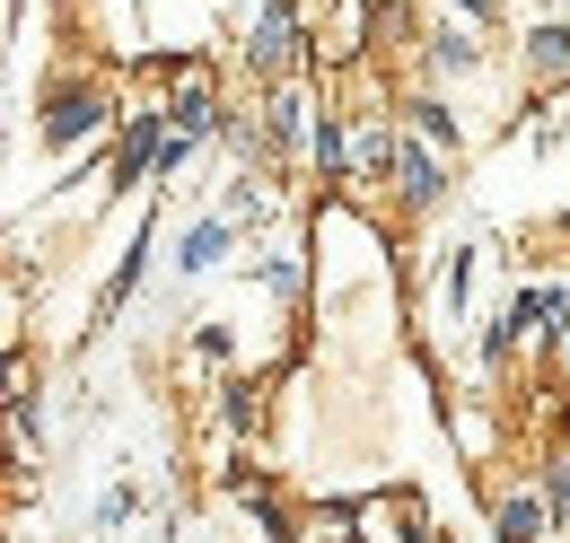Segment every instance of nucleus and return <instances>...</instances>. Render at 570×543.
<instances>
[{
	"instance_id": "1",
	"label": "nucleus",
	"mask_w": 570,
	"mask_h": 543,
	"mask_svg": "<svg viewBox=\"0 0 570 543\" xmlns=\"http://www.w3.org/2000/svg\"><path fill=\"white\" fill-rule=\"evenodd\" d=\"M124 106L132 97L97 62H53L36 79V140H45V158H71V167H79V149L106 158V140L124 132Z\"/></svg>"
},
{
	"instance_id": "2",
	"label": "nucleus",
	"mask_w": 570,
	"mask_h": 543,
	"mask_svg": "<svg viewBox=\"0 0 570 543\" xmlns=\"http://www.w3.org/2000/svg\"><path fill=\"white\" fill-rule=\"evenodd\" d=\"M237 79H246V88L316 79V0H264V9L237 27Z\"/></svg>"
},
{
	"instance_id": "3",
	"label": "nucleus",
	"mask_w": 570,
	"mask_h": 543,
	"mask_svg": "<svg viewBox=\"0 0 570 543\" xmlns=\"http://www.w3.org/2000/svg\"><path fill=\"white\" fill-rule=\"evenodd\" d=\"M167 97H132L124 106V132L106 140V203L115 194H149L158 185V149H167Z\"/></svg>"
},
{
	"instance_id": "4",
	"label": "nucleus",
	"mask_w": 570,
	"mask_h": 543,
	"mask_svg": "<svg viewBox=\"0 0 570 543\" xmlns=\"http://www.w3.org/2000/svg\"><path fill=\"white\" fill-rule=\"evenodd\" d=\"M448 194H456V158H448V149H430V140H395V176H386V228H395V219H439V210H448Z\"/></svg>"
},
{
	"instance_id": "5",
	"label": "nucleus",
	"mask_w": 570,
	"mask_h": 543,
	"mask_svg": "<svg viewBox=\"0 0 570 543\" xmlns=\"http://www.w3.org/2000/svg\"><path fill=\"white\" fill-rule=\"evenodd\" d=\"M492 70V45H483V27H465V18H422V45H413V70L404 79H430V88H465V79H483Z\"/></svg>"
},
{
	"instance_id": "6",
	"label": "nucleus",
	"mask_w": 570,
	"mask_h": 543,
	"mask_svg": "<svg viewBox=\"0 0 570 543\" xmlns=\"http://www.w3.org/2000/svg\"><path fill=\"white\" fill-rule=\"evenodd\" d=\"M500 307H509V325H518V342H527V359L553 368V351H562V334H570V289L553 280V272H535V280H518Z\"/></svg>"
},
{
	"instance_id": "7",
	"label": "nucleus",
	"mask_w": 570,
	"mask_h": 543,
	"mask_svg": "<svg viewBox=\"0 0 570 543\" xmlns=\"http://www.w3.org/2000/svg\"><path fill=\"white\" fill-rule=\"evenodd\" d=\"M395 124H404L413 140H430V149H448V158H465V149H474L465 106H456L448 88H430V79H404V88H395Z\"/></svg>"
},
{
	"instance_id": "8",
	"label": "nucleus",
	"mask_w": 570,
	"mask_h": 543,
	"mask_svg": "<svg viewBox=\"0 0 570 543\" xmlns=\"http://www.w3.org/2000/svg\"><path fill=\"white\" fill-rule=\"evenodd\" d=\"M158 237H167V210H158V194H149V210L132 219V237H124V255H115V272H106V289H97V325H115L132 298H141L149 264H158Z\"/></svg>"
},
{
	"instance_id": "9",
	"label": "nucleus",
	"mask_w": 570,
	"mask_h": 543,
	"mask_svg": "<svg viewBox=\"0 0 570 543\" xmlns=\"http://www.w3.org/2000/svg\"><path fill=\"white\" fill-rule=\"evenodd\" d=\"M237 246H246V228H237V219H228L219 203L203 210V219H185V228H176V255H167V272H176V289H185V280H212V272L228 264Z\"/></svg>"
},
{
	"instance_id": "10",
	"label": "nucleus",
	"mask_w": 570,
	"mask_h": 543,
	"mask_svg": "<svg viewBox=\"0 0 570 543\" xmlns=\"http://www.w3.org/2000/svg\"><path fill=\"white\" fill-rule=\"evenodd\" d=\"M246 280H255L264 298H282L289 316H307V289H316V255H307V237H264L255 264H246Z\"/></svg>"
},
{
	"instance_id": "11",
	"label": "nucleus",
	"mask_w": 570,
	"mask_h": 543,
	"mask_svg": "<svg viewBox=\"0 0 570 543\" xmlns=\"http://www.w3.org/2000/svg\"><path fill=\"white\" fill-rule=\"evenodd\" d=\"M518 88H527V97H562L570 88V18L518 27Z\"/></svg>"
},
{
	"instance_id": "12",
	"label": "nucleus",
	"mask_w": 570,
	"mask_h": 543,
	"mask_svg": "<svg viewBox=\"0 0 570 543\" xmlns=\"http://www.w3.org/2000/svg\"><path fill=\"white\" fill-rule=\"evenodd\" d=\"M483 509H492V535L500 543H544L562 517H553V500L535 491V474H509V482H492L483 491Z\"/></svg>"
},
{
	"instance_id": "13",
	"label": "nucleus",
	"mask_w": 570,
	"mask_h": 543,
	"mask_svg": "<svg viewBox=\"0 0 570 543\" xmlns=\"http://www.w3.org/2000/svg\"><path fill=\"white\" fill-rule=\"evenodd\" d=\"M474 289H483V246L474 237H456V246H439V280H430V307H439V325H474Z\"/></svg>"
},
{
	"instance_id": "14",
	"label": "nucleus",
	"mask_w": 570,
	"mask_h": 543,
	"mask_svg": "<svg viewBox=\"0 0 570 543\" xmlns=\"http://www.w3.org/2000/svg\"><path fill=\"white\" fill-rule=\"evenodd\" d=\"M212 421L228 430V447H246V438H264V421H273V377H255V368H237V377H219V386H212Z\"/></svg>"
},
{
	"instance_id": "15",
	"label": "nucleus",
	"mask_w": 570,
	"mask_h": 543,
	"mask_svg": "<svg viewBox=\"0 0 570 543\" xmlns=\"http://www.w3.org/2000/svg\"><path fill=\"white\" fill-rule=\"evenodd\" d=\"M273 185H282V176H264V167H237V176L219 185V210H228L246 237H264V228L282 219V194H273Z\"/></svg>"
},
{
	"instance_id": "16",
	"label": "nucleus",
	"mask_w": 570,
	"mask_h": 543,
	"mask_svg": "<svg viewBox=\"0 0 570 543\" xmlns=\"http://www.w3.org/2000/svg\"><path fill=\"white\" fill-rule=\"evenodd\" d=\"M386 517H395V543H456L448 526H439V509H430L413 482H395V491H386Z\"/></svg>"
},
{
	"instance_id": "17",
	"label": "nucleus",
	"mask_w": 570,
	"mask_h": 543,
	"mask_svg": "<svg viewBox=\"0 0 570 543\" xmlns=\"http://www.w3.org/2000/svg\"><path fill=\"white\" fill-rule=\"evenodd\" d=\"M185 368H194V377H237V334H228V325H194V334H185Z\"/></svg>"
},
{
	"instance_id": "18",
	"label": "nucleus",
	"mask_w": 570,
	"mask_h": 543,
	"mask_svg": "<svg viewBox=\"0 0 570 543\" xmlns=\"http://www.w3.org/2000/svg\"><path fill=\"white\" fill-rule=\"evenodd\" d=\"M527 474H535V491L553 500V517H570V447H562V438H553V447H535V456H527Z\"/></svg>"
},
{
	"instance_id": "19",
	"label": "nucleus",
	"mask_w": 570,
	"mask_h": 543,
	"mask_svg": "<svg viewBox=\"0 0 570 543\" xmlns=\"http://www.w3.org/2000/svg\"><path fill=\"white\" fill-rule=\"evenodd\" d=\"M246 517H255V535H264V543H307V535H298V509H289L282 491H264V500H246Z\"/></svg>"
},
{
	"instance_id": "20",
	"label": "nucleus",
	"mask_w": 570,
	"mask_h": 543,
	"mask_svg": "<svg viewBox=\"0 0 570 543\" xmlns=\"http://www.w3.org/2000/svg\"><path fill=\"white\" fill-rule=\"evenodd\" d=\"M132 509H141V491H132V482H115V491H97V535H115V526H132Z\"/></svg>"
},
{
	"instance_id": "21",
	"label": "nucleus",
	"mask_w": 570,
	"mask_h": 543,
	"mask_svg": "<svg viewBox=\"0 0 570 543\" xmlns=\"http://www.w3.org/2000/svg\"><path fill=\"white\" fill-rule=\"evenodd\" d=\"M448 18H465V27H483V36H500V18H509V0H439Z\"/></svg>"
},
{
	"instance_id": "22",
	"label": "nucleus",
	"mask_w": 570,
	"mask_h": 543,
	"mask_svg": "<svg viewBox=\"0 0 570 543\" xmlns=\"http://www.w3.org/2000/svg\"><path fill=\"white\" fill-rule=\"evenodd\" d=\"M316 543H368L360 535V500H334V509H325V535Z\"/></svg>"
}]
</instances>
